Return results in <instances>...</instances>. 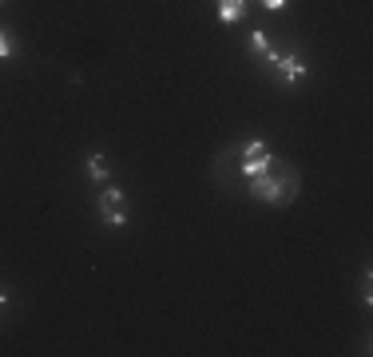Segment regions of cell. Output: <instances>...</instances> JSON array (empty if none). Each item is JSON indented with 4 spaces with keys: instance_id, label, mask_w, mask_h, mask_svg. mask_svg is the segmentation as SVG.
<instances>
[{
    "instance_id": "8",
    "label": "cell",
    "mask_w": 373,
    "mask_h": 357,
    "mask_svg": "<svg viewBox=\"0 0 373 357\" xmlns=\"http://www.w3.org/2000/svg\"><path fill=\"white\" fill-rule=\"evenodd\" d=\"M8 56H13V36L0 32V60H8Z\"/></svg>"
},
{
    "instance_id": "1",
    "label": "cell",
    "mask_w": 373,
    "mask_h": 357,
    "mask_svg": "<svg viewBox=\"0 0 373 357\" xmlns=\"http://www.w3.org/2000/svg\"><path fill=\"white\" fill-rule=\"evenodd\" d=\"M250 195L262 198V203H274V207H286L294 203L298 195V171H286V175H250Z\"/></svg>"
},
{
    "instance_id": "3",
    "label": "cell",
    "mask_w": 373,
    "mask_h": 357,
    "mask_svg": "<svg viewBox=\"0 0 373 357\" xmlns=\"http://www.w3.org/2000/svg\"><path fill=\"white\" fill-rule=\"evenodd\" d=\"M270 167V147L266 143H247L242 147V175H258V171H266Z\"/></svg>"
},
{
    "instance_id": "9",
    "label": "cell",
    "mask_w": 373,
    "mask_h": 357,
    "mask_svg": "<svg viewBox=\"0 0 373 357\" xmlns=\"http://www.w3.org/2000/svg\"><path fill=\"white\" fill-rule=\"evenodd\" d=\"M262 4H266V8H270V13H278V8H286L290 0H262Z\"/></svg>"
},
{
    "instance_id": "5",
    "label": "cell",
    "mask_w": 373,
    "mask_h": 357,
    "mask_svg": "<svg viewBox=\"0 0 373 357\" xmlns=\"http://www.w3.org/2000/svg\"><path fill=\"white\" fill-rule=\"evenodd\" d=\"M278 72H282V75L290 80V84H294V80H302V75H306V68H302V60H298V56H286V60L278 56Z\"/></svg>"
},
{
    "instance_id": "10",
    "label": "cell",
    "mask_w": 373,
    "mask_h": 357,
    "mask_svg": "<svg viewBox=\"0 0 373 357\" xmlns=\"http://www.w3.org/2000/svg\"><path fill=\"white\" fill-rule=\"evenodd\" d=\"M0 309H4V290H0Z\"/></svg>"
},
{
    "instance_id": "2",
    "label": "cell",
    "mask_w": 373,
    "mask_h": 357,
    "mask_svg": "<svg viewBox=\"0 0 373 357\" xmlns=\"http://www.w3.org/2000/svg\"><path fill=\"white\" fill-rule=\"evenodd\" d=\"M100 214H103V222L108 226H124L127 222V214H124V191L119 187H108L100 195Z\"/></svg>"
},
{
    "instance_id": "4",
    "label": "cell",
    "mask_w": 373,
    "mask_h": 357,
    "mask_svg": "<svg viewBox=\"0 0 373 357\" xmlns=\"http://www.w3.org/2000/svg\"><path fill=\"white\" fill-rule=\"evenodd\" d=\"M242 8H247V0H219V20L235 24V20H242Z\"/></svg>"
},
{
    "instance_id": "7",
    "label": "cell",
    "mask_w": 373,
    "mask_h": 357,
    "mask_svg": "<svg viewBox=\"0 0 373 357\" xmlns=\"http://www.w3.org/2000/svg\"><path fill=\"white\" fill-rule=\"evenodd\" d=\"M250 48L266 56V52H270V44H266V32H254V36H250Z\"/></svg>"
},
{
    "instance_id": "6",
    "label": "cell",
    "mask_w": 373,
    "mask_h": 357,
    "mask_svg": "<svg viewBox=\"0 0 373 357\" xmlns=\"http://www.w3.org/2000/svg\"><path fill=\"white\" fill-rule=\"evenodd\" d=\"M87 175H92V179H108V159H103V155H92V159H87Z\"/></svg>"
}]
</instances>
